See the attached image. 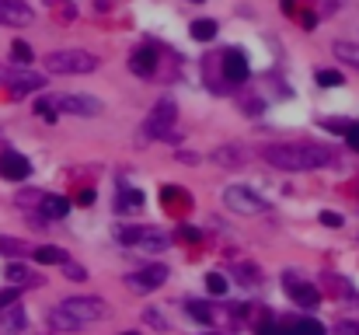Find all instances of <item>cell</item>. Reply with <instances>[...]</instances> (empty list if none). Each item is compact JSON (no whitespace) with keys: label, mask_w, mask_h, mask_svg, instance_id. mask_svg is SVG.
Wrapping results in <instances>:
<instances>
[{"label":"cell","mask_w":359,"mask_h":335,"mask_svg":"<svg viewBox=\"0 0 359 335\" xmlns=\"http://www.w3.org/2000/svg\"><path fill=\"white\" fill-rule=\"evenodd\" d=\"M126 335H136V332H126Z\"/></svg>","instance_id":"ab89813d"},{"label":"cell","mask_w":359,"mask_h":335,"mask_svg":"<svg viewBox=\"0 0 359 335\" xmlns=\"http://www.w3.org/2000/svg\"><path fill=\"white\" fill-rule=\"evenodd\" d=\"M192 39H199V42H210V39H217V21H210V18H199V21H192Z\"/></svg>","instance_id":"ac0fdd59"},{"label":"cell","mask_w":359,"mask_h":335,"mask_svg":"<svg viewBox=\"0 0 359 335\" xmlns=\"http://www.w3.org/2000/svg\"><path fill=\"white\" fill-rule=\"evenodd\" d=\"M45 70L49 74H91L98 70V56H91L87 49H60L45 56Z\"/></svg>","instance_id":"3957f363"},{"label":"cell","mask_w":359,"mask_h":335,"mask_svg":"<svg viewBox=\"0 0 359 335\" xmlns=\"http://www.w3.org/2000/svg\"><path fill=\"white\" fill-rule=\"evenodd\" d=\"M143 206V192H122V210H140Z\"/></svg>","instance_id":"f1b7e54d"},{"label":"cell","mask_w":359,"mask_h":335,"mask_svg":"<svg viewBox=\"0 0 359 335\" xmlns=\"http://www.w3.org/2000/svg\"><path fill=\"white\" fill-rule=\"evenodd\" d=\"M35 112H39V119H45V123H56V105H53V98H39V105H35Z\"/></svg>","instance_id":"cb8c5ba5"},{"label":"cell","mask_w":359,"mask_h":335,"mask_svg":"<svg viewBox=\"0 0 359 335\" xmlns=\"http://www.w3.org/2000/svg\"><path fill=\"white\" fill-rule=\"evenodd\" d=\"M161 196H164V203L171 206V203H178V196H182V189H175V185H168V189H164Z\"/></svg>","instance_id":"e575fe53"},{"label":"cell","mask_w":359,"mask_h":335,"mask_svg":"<svg viewBox=\"0 0 359 335\" xmlns=\"http://www.w3.org/2000/svg\"><path fill=\"white\" fill-rule=\"evenodd\" d=\"M39 88H42V77H39V74H28V70L8 74V91H11L14 98H25V94H32V91H39Z\"/></svg>","instance_id":"4fadbf2b"},{"label":"cell","mask_w":359,"mask_h":335,"mask_svg":"<svg viewBox=\"0 0 359 335\" xmlns=\"http://www.w3.org/2000/svg\"><path fill=\"white\" fill-rule=\"evenodd\" d=\"M262 157L279 172H318V168L338 164L335 150L321 143H272L262 150Z\"/></svg>","instance_id":"6da1fadb"},{"label":"cell","mask_w":359,"mask_h":335,"mask_svg":"<svg viewBox=\"0 0 359 335\" xmlns=\"http://www.w3.org/2000/svg\"><path fill=\"white\" fill-rule=\"evenodd\" d=\"M32 18H35V11L25 0H0V25L21 28V25H32Z\"/></svg>","instance_id":"9c48e42d"},{"label":"cell","mask_w":359,"mask_h":335,"mask_svg":"<svg viewBox=\"0 0 359 335\" xmlns=\"http://www.w3.org/2000/svg\"><path fill=\"white\" fill-rule=\"evenodd\" d=\"M321 223H325V227H342L345 220H342V213H328V210H325V213H321Z\"/></svg>","instance_id":"1f68e13d"},{"label":"cell","mask_w":359,"mask_h":335,"mask_svg":"<svg viewBox=\"0 0 359 335\" xmlns=\"http://www.w3.org/2000/svg\"><path fill=\"white\" fill-rule=\"evenodd\" d=\"M185 311H188V318H195L199 325H210V321H213V311H210L206 304H202V301H188V304H185Z\"/></svg>","instance_id":"44dd1931"},{"label":"cell","mask_w":359,"mask_h":335,"mask_svg":"<svg viewBox=\"0 0 359 335\" xmlns=\"http://www.w3.org/2000/svg\"><path fill=\"white\" fill-rule=\"evenodd\" d=\"M192 4H202V0H192Z\"/></svg>","instance_id":"f35d334b"},{"label":"cell","mask_w":359,"mask_h":335,"mask_svg":"<svg viewBox=\"0 0 359 335\" xmlns=\"http://www.w3.org/2000/svg\"><path fill=\"white\" fill-rule=\"evenodd\" d=\"M259 335H293V328H283V325L265 321V325H259Z\"/></svg>","instance_id":"f546056e"},{"label":"cell","mask_w":359,"mask_h":335,"mask_svg":"<svg viewBox=\"0 0 359 335\" xmlns=\"http://www.w3.org/2000/svg\"><path fill=\"white\" fill-rule=\"evenodd\" d=\"M335 56H342L349 67L359 70V45H352V42H335Z\"/></svg>","instance_id":"7402d4cb"},{"label":"cell","mask_w":359,"mask_h":335,"mask_svg":"<svg viewBox=\"0 0 359 335\" xmlns=\"http://www.w3.org/2000/svg\"><path fill=\"white\" fill-rule=\"evenodd\" d=\"M53 105L70 112V116H84V119H94V116L105 112V105H101L98 98H91V94H60V98H53Z\"/></svg>","instance_id":"52a82bcc"},{"label":"cell","mask_w":359,"mask_h":335,"mask_svg":"<svg viewBox=\"0 0 359 335\" xmlns=\"http://www.w3.org/2000/svg\"><path fill=\"white\" fill-rule=\"evenodd\" d=\"M28 172H32V164H28V157H25V154L8 150L4 157H0V175H4V179L21 182V179H28Z\"/></svg>","instance_id":"8fae6325"},{"label":"cell","mask_w":359,"mask_h":335,"mask_svg":"<svg viewBox=\"0 0 359 335\" xmlns=\"http://www.w3.org/2000/svg\"><path fill=\"white\" fill-rule=\"evenodd\" d=\"M290 328H293V335H325V325L314 321V318H300V321H293Z\"/></svg>","instance_id":"d6986e66"},{"label":"cell","mask_w":359,"mask_h":335,"mask_svg":"<svg viewBox=\"0 0 359 335\" xmlns=\"http://www.w3.org/2000/svg\"><path fill=\"white\" fill-rule=\"evenodd\" d=\"M105 314H109V304L101 297H70V301H63L49 311V325L56 332H77V328H87V325L101 321Z\"/></svg>","instance_id":"7a4b0ae2"},{"label":"cell","mask_w":359,"mask_h":335,"mask_svg":"<svg viewBox=\"0 0 359 335\" xmlns=\"http://www.w3.org/2000/svg\"><path fill=\"white\" fill-rule=\"evenodd\" d=\"M182 238H188V241H199V231H192V227H182Z\"/></svg>","instance_id":"74e56055"},{"label":"cell","mask_w":359,"mask_h":335,"mask_svg":"<svg viewBox=\"0 0 359 335\" xmlns=\"http://www.w3.org/2000/svg\"><path fill=\"white\" fill-rule=\"evenodd\" d=\"M325 130H331V133H342L345 136V143L352 147V150H359V123H321Z\"/></svg>","instance_id":"e0dca14e"},{"label":"cell","mask_w":359,"mask_h":335,"mask_svg":"<svg viewBox=\"0 0 359 335\" xmlns=\"http://www.w3.org/2000/svg\"><path fill=\"white\" fill-rule=\"evenodd\" d=\"M224 203L234 210V213H265L269 210V203L262 199V196H254L251 189H244V185H230L227 192H224Z\"/></svg>","instance_id":"5b68a950"},{"label":"cell","mask_w":359,"mask_h":335,"mask_svg":"<svg viewBox=\"0 0 359 335\" xmlns=\"http://www.w3.org/2000/svg\"><path fill=\"white\" fill-rule=\"evenodd\" d=\"M4 276L11 279V283H14V287H25V283H35V276H32V272H28L25 265H18V262H11Z\"/></svg>","instance_id":"ffe728a7"},{"label":"cell","mask_w":359,"mask_h":335,"mask_svg":"<svg viewBox=\"0 0 359 335\" xmlns=\"http://www.w3.org/2000/svg\"><path fill=\"white\" fill-rule=\"evenodd\" d=\"M11 304H18V287L0 290V311H4V307H11Z\"/></svg>","instance_id":"4dcf8cb0"},{"label":"cell","mask_w":359,"mask_h":335,"mask_svg":"<svg viewBox=\"0 0 359 335\" xmlns=\"http://www.w3.org/2000/svg\"><path fill=\"white\" fill-rule=\"evenodd\" d=\"M338 332H342V335H359V325H356V321H342Z\"/></svg>","instance_id":"d590c367"},{"label":"cell","mask_w":359,"mask_h":335,"mask_svg":"<svg viewBox=\"0 0 359 335\" xmlns=\"http://www.w3.org/2000/svg\"><path fill=\"white\" fill-rule=\"evenodd\" d=\"M206 290L217 294V297H224V294H227V279H224L220 272H210V276H206Z\"/></svg>","instance_id":"484cf974"},{"label":"cell","mask_w":359,"mask_h":335,"mask_svg":"<svg viewBox=\"0 0 359 335\" xmlns=\"http://www.w3.org/2000/svg\"><path fill=\"white\" fill-rule=\"evenodd\" d=\"M32 258L42 262V265H63L67 262V252L56 248V245H42V248H32Z\"/></svg>","instance_id":"2e32d148"},{"label":"cell","mask_w":359,"mask_h":335,"mask_svg":"<svg viewBox=\"0 0 359 335\" xmlns=\"http://www.w3.org/2000/svg\"><path fill=\"white\" fill-rule=\"evenodd\" d=\"M42 216L45 220H63L67 213H70V203L63 199V196H42Z\"/></svg>","instance_id":"5bb4252c"},{"label":"cell","mask_w":359,"mask_h":335,"mask_svg":"<svg viewBox=\"0 0 359 335\" xmlns=\"http://www.w3.org/2000/svg\"><path fill=\"white\" fill-rule=\"evenodd\" d=\"M129 67H133V74L150 77V74H153V67H157V56H153L150 49H136V52L129 56Z\"/></svg>","instance_id":"9a60e30c"},{"label":"cell","mask_w":359,"mask_h":335,"mask_svg":"<svg viewBox=\"0 0 359 335\" xmlns=\"http://www.w3.org/2000/svg\"><path fill=\"white\" fill-rule=\"evenodd\" d=\"M318 84L321 88H338L342 84V74L338 70H318Z\"/></svg>","instance_id":"83f0119b"},{"label":"cell","mask_w":359,"mask_h":335,"mask_svg":"<svg viewBox=\"0 0 359 335\" xmlns=\"http://www.w3.org/2000/svg\"><path fill=\"white\" fill-rule=\"evenodd\" d=\"M63 265H67V276H70V279H84V276H87V272H84V269H80V265H74V262H70V258H67V262H63Z\"/></svg>","instance_id":"836d02e7"},{"label":"cell","mask_w":359,"mask_h":335,"mask_svg":"<svg viewBox=\"0 0 359 335\" xmlns=\"http://www.w3.org/2000/svg\"><path fill=\"white\" fill-rule=\"evenodd\" d=\"M168 283V269L164 265H146L140 272H129L126 276V287L133 294H150V290H161Z\"/></svg>","instance_id":"8992f818"},{"label":"cell","mask_w":359,"mask_h":335,"mask_svg":"<svg viewBox=\"0 0 359 335\" xmlns=\"http://www.w3.org/2000/svg\"><path fill=\"white\" fill-rule=\"evenodd\" d=\"M244 154L241 150H217V161H227V164H234V161H241Z\"/></svg>","instance_id":"d6a6232c"},{"label":"cell","mask_w":359,"mask_h":335,"mask_svg":"<svg viewBox=\"0 0 359 335\" xmlns=\"http://www.w3.org/2000/svg\"><path fill=\"white\" fill-rule=\"evenodd\" d=\"M175 101L171 98H161L157 105H153V112H150V119H146V136H164L168 130H171V123H175Z\"/></svg>","instance_id":"ba28073f"},{"label":"cell","mask_w":359,"mask_h":335,"mask_svg":"<svg viewBox=\"0 0 359 335\" xmlns=\"http://www.w3.org/2000/svg\"><path fill=\"white\" fill-rule=\"evenodd\" d=\"M25 252H32L25 241H18V238H0V255H25Z\"/></svg>","instance_id":"603a6c76"},{"label":"cell","mask_w":359,"mask_h":335,"mask_svg":"<svg viewBox=\"0 0 359 335\" xmlns=\"http://www.w3.org/2000/svg\"><path fill=\"white\" fill-rule=\"evenodd\" d=\"M283 287H286V294H290V301H296V304H303V307H314V304L321 301V294H318V287H311V283H303V279H296V276H286V279H283Z\"/></svg>","instance_id":"30bf717a"},{"label":"cell","mask_w":359,"mask_h":335,"mask_svg":"<svg viewBox=\"0 0 359 335\" xmlns=\"http://www.w3.org/2000/svg\"><path fill=\"white\" fill-rule=\"evenodd\" d=\"M11 52H14V60H18V63H32V45H28V42L18 39V42L11 45Z\"/></svg>","instance_id":"4316f807"},{"label":"cell","mask_w":359,"mask_h":335,"mask_svg":"<svg viewBox=\"0 0 359 335\" xmlns=\"http://www.w3.org/2000/svg\"><path fill=\"white\" fill-rule=\"evenodd\" d=\"M248 60H244V52H237V49H230V52H224V77L227 81H234V84H244L248 81Z\"/></svg>","instance_id":"7c38bea8"},{"label":"cell","mask_w":359,"mask_h":335,"mask_svg":"<svg viewBox=\"0 0 359 335\" xmlns=\"http://www.w3.org/2000/svg\"><path fill=\"white\" fill-rule=\"evenodd\" d=\"M77 203H80V206H91V203H94V192H91V189L77 192Z\"/></svg>","instance_id":"8d00e7d4"},{"label":"cell","mask_w":359,"mask_h":335,"mask_svg":"<svg viewBox=\"0 0 359 335\" xmlns=\"http://www.w3.org/2000/svg\"><path fill=\"white\" fill-rule=\"evenodd\" d=\"M4 325H8V328H14V332H18V328H25V311H21V307H14V304H11V307H4Z\"/></svg>","instance_id":"d4e9b609"},{"label":"cell","mask_w":359,"mask_h":335,"mask_svg":"<svg viewBox=\"0 0 359 335\" xmlns=\"http://www.w3.org/2000/svg\"><path fill=\"white\" fill-rule=\"evenodd\" d=\"M119 241H122L126 248H136V252H164V248L171 245L168 234L153 231V227H122V231H119Z\"/></svg>","instance_id":"277c9868"}]
</instances>
